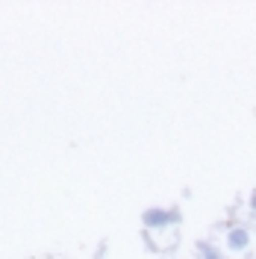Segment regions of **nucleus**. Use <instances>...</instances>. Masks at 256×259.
Listing matches in <instances>:
<instances>
[{"label": "nucleus", "instance_id": "nucleus-3", "mask_svg": "<svg viewBox=\"0 0 256 259\" xmlns=\"http://www.w3.org/2000/svg\"><path fill=\"white\" fill-rule=\"evenodd\" d=\"M206 259H218V253H206Z\"/></svg>", "mask_w": 256, "mask_h": 259}, {"label": "nucleus", "instance_id": "nucleus-1", "mask_svg": "<svg viewBox=\"0 0 256 259\" xmlns=\"http://www.w3.org/2000/svg\"><path fill=\"white\" fill-rule=\"evenodd\" d=\"M174 218H177L174 212H165V209L144 212V224H147V227H162V224H168V221H174Z\"/></svg>", "mask_w": 256, "mask_h": 259}, {"label": "nucleus", "instance_id": "nucleus-4", "mask_svg": "<svg viewBox=\"0 0 256 259\" xmlns=\"http://www.w3.org/2000/svg\"><path fill=\"white\" fill-rule=\"evenodd\" d=\"M253 209H256V192H253Z\"/></svg>", "mask_w": 256, "mask_h": 259}, {"label": "nucleus", "instance_id": "nucleus-2", "mask_svg": "<svg viewBox=\"0 0 256 259\" xmlns=\"http://www.w3.org/2000/svg\"><path fill=\"white\" fill-rule=\"evenodd\" d=\"M247 239H250V236H247V230H233L227 242H230L233 250H241V247H247Z\"/></svg>", "mask_w": 256, "mask_h": 259}]
</instances>
